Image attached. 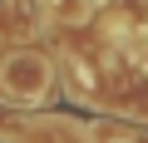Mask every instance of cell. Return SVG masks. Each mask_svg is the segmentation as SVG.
Segmentation results:
<instances>
[{
    "label": "cell",
    "instance_id": "2",
    "mask_svg": "<svg viewBox=\"0 0 148 143\" xmlns=\"http://www.w3.org/2000/svg\"><path fill=\"white\" fill-rule=\"evenodd\" d=\"M89 0H45V15H49V25H84L89 20Z\"/></svg>",
    "mask_w": 148,
    "mask_h": 143
},
{
    "label": "cell",
    "instance_id": "3",
    "mask_svg": "<svg viewBox=\"0 0 148 143\" xmlns=\"http://www.w3.org/2000/svg\"><path fill=\"white\" fill-rule=\"evenodd\" d=\"M133 64H138V74L148 79V40H138V49H133Z\"/></svg>",
    "mask_w": 148,
    "mask_h": 143
},
{
    "label": "cell",
    "instance_id": "1",
    "mask_svg": "<svg viewBox=\"0 0 148 143\" xmlns=\"http://www.w3.org/2000/svg\"><path fill=\"white\" fill-rule=\"evenodd\" d=\"M0 89H5L10 99H20V104H40V99L54 89V69H49L45 54L20 49V54L5 59V69H0Z\"/></svg>",
    "mask_w": 148,
    "mask_h": 143
}]
</instances>
